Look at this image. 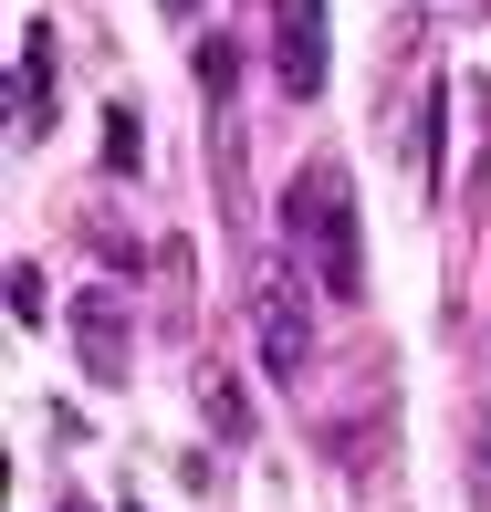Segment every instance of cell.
I'll list each match as a JSON object with an SVG mask.
<instances>
[{
    "mask_svg": "<svg viewBox=\"0 0 491 512\" xmlns=\"http://www.w3.org/2000/svg\"><path fill=\"white\" fill-rule=\"evenodd\" d=\"M283 220H293V241H303V272L335 283V304H356V293H366V241H356V189H345L335 157H314V168L293 178Z\"/></svg>",
    "mask_w": 491,
    "mask_h": 512,
    "instance_id": "6da1fadb",
    "label": "cell"
},
{
    "mask_svg": "<svg viewBox=\"0 0 491 512\" xmlns=\"http://www.w3.org/2000/svg\"><path fill=\"white\" fill-rule=\"evenodd\" d=\"M251 356H262L272 387H303V377H314V293H303V262H293V251H272V262L251 272Z\"/></svg>",
    "mask_w": 491,
    "mask_h": 512,
    "instance_id": "7a4b0ae2",
    "label": "cell"
},
{
    "mask_svg": "<svg viewBox=\"0 0 491 512\" xmlns=\"http://www.w3.org/2000/svg\"><path fill=\"white\" fill-rule=\"evenodd\" d=\"M272 63H283L293 105L324 95V0H272Z\"/></svg>",
    "mask_w": 491,
    "mask_h": 512,
    "instance_id": "3957f363",
    "label": "cell"
},
{
    "mask_svg": "<svg viewBox=\"0 0 491 512\" xmlns=\"http://www.w3.org/2000/svg\"><path fill=\"white\" fill-rule=\"evenodd\" d=\"M74 335H84V356H95V377L126 366V345H115V335H126V324H115V293H84V304H74Z\"/></svg>",
    "mask_w": 491,
    "mask_h": 512,
    "instance_id": "277c9868",
    "label": "cell"
}]
</instances>
